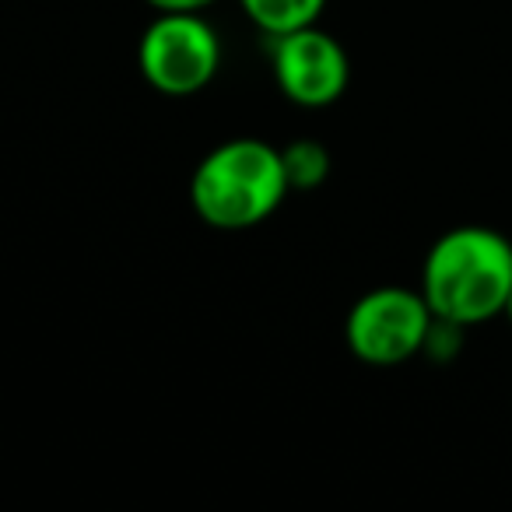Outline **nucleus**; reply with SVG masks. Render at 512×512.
<instances>
[{
    "instance_id": "nucleus-1",
    "label": "nucleus",
    "mask_w": 512,
    "mask_h": 512,
    "mask_svg": "<svg viewBox=\"0 0 512 512\" xmlns=\"http://www.w3.org/2000/svg\"><path fill=\"white\" fill-rule=\"evenodd\" d=\"M421 295L432 316L481 327L505 313L512 292V239L488 225H456L428 246Z\"/></svg>"
},
{
    "instance_id": "nucleus-2",
    "label": "nucleus",
    "mask_w": 512,
    "mask_h": 512,
    "mask_svg": "<svg viewBox=\"0 0 512 512\" xmlns=\"http://www.w3.org/2000/svg\"><path fill=\"white\" fill-rule=\"evenodd\" d=\"M292 193L281 148L260 137H232L207 151L190 176L197 218L221 232H242L267 221Z\"/></svg>"
},
{
    "instance_id": "nucleus-3",
    "label": "nucleus",
    "mask_w": 512,
    "mask_h": 512,
    "mask_svg": "<svg viewBox=\"0 0 512 512\" xmlns=\"http://www.w3.org/2000/svg\"><path fill=\"white\" fill-rule=\"evenodd\" d=\"M221 57V39L204 11H158L137 43L141 78L165 99L204 92L218 78Z\"/></svg>"
},
{
    "instance_id": "nucleus-4",
    "label": "nucleus",
    "mask_w": 512,
    "mask_h": 512,
    "mask_svg": "<svg viewBox=\"0 0 512 512\" xmlns=\"http://www.w3.org/2000/svg\"><path fill=\"white\" fill-rule=\"evenodd\" d=\"M432 320L421 288L379 285L348 309L344 344L358 362L390 369L421 355Z\"/></svg>"
},
{
    "instance_id": "nucleus-5",
    "label": "nucleus",
    "mask_w": 512,
    "mask_h": 512,
    "mask_svg": "<svg viewBox=\"0 0 512 512\" xmlns=\"http://www.w3.org/2000/svg\"><path fill=\"white\" fill-rule=\"evenodd\" d=\"M271 71L281 95L302 109L334 106L351 81L348 53L320 25L271 36Z\"/></svg>"
},
{
    "instance_id": "nucleus-6",
    "label": "nucleus",
    "mask_w": 512,
    "mask_h": 512,
    "mask_svg": "<svg viewBox=\"0 0 512 512\" xmlns=\"http://www.w3.org/2000/svg\"><path fill=\"white\" fill-rule=\"evenodd\" d=\"M239 8L264 36H285L320 22L327 0H239Z\"/></svg>"
},
{
    "instance_id": "nucleus-7",
    "label": "nucleus",
    "mask_w": 512,
    "mask_h": 512,
    "mask_svg": "<svg viewBox=\"0 0 512 512\" xmlns=\"http://www.w3.org/2000/svg\"><path fill=\"white\" fill-rule=\"evenodd\" d=\"M281 162H285V176L292 190H316L330 176V151L313 137H299V141L285 144Z\"/></svg>"
},
{
    "instance_id": "nucleus-8",
    "label": "nucleus",
    "mask_w": 512,
    "mask_h": 512,
    "mask_svg": "<svg viewBox=\"0 0 512 512\" xmlns=\"http://www.w3.org/2000/svg\"><path fill=\"white\" fill-rule=\"evenodd\" d=\"M463 330H467V327L435 316L432 327H428V337H425V348H421V355H428L432 362H453V358L460 355V348H463Z\"/></svg>"
},
{
    "instance_id": "nucleus-9",
    "label": "nucleus",
    "mask_w": 512,
    "mask_h": 512,
    "mask_svg": "<svg viewBox=\"0 0 512 512\" xmlns=\"http://www.w3.org/2000/svg\"><path fill=\"white\" fill-rule=\"evenodd\" d=\"M151 11H207V8H214L218 0H144Z\"/></svg>"
},
{
    "instance_id": "nucleus-10",
    "label": "nucleus",
    "mask_w": 512,
    "mask_h": 512,
    "mask_svg": "<svg viewBox=\"0 0 512 512\" xmlns=\"http://www.w3.org/2000/svg\"><path fill=\"white\" fill-rule=\"evenodd\" d=\"M502 316H505V320L512 323V292H509V302H505V313H502Z\"/></svg>"
}]
</instances>
